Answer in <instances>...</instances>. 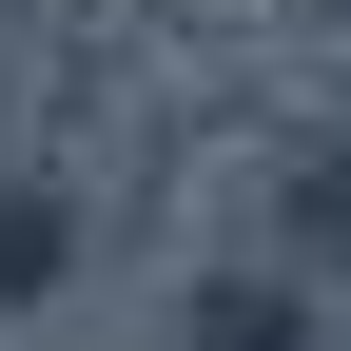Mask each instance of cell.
I'll return each mask as SVG.
<instances>
[{
	"instance_id": "cell-1",
	"label": "cell",
	"mask_w": 351,
	"mask_h": 351,
	"mask_svg": "<svg viewBox=\"0 0 351 351\" xmlns=\"http://www.w3.org/2000/svg\"><path fill=\"white\" fill-rule=\"evenodd\" d=\"M176 332H195V351H313L332 313H313V274H293V254H234V274L176 293Z\"/></svg>"
},
{
	"instance_id": "cell-2",
	"label": "cell",
	"mask_w": 351,
	"mask_h": 351,
	"mask_svg": "<svg viewBox=\"0 0 351 351\" xmlns=\"http://www.w3.org/2000/svg\"><path fill=\"white\" fill-rule=\"evenodd\" d=\"M254 254H293L313 293L351 274V117H332V137H293V156H274V234H254Z\"/></svg>"
},
{
	"instance_id": "cell-4",
	"label": "cell",
	"mask_w": 351,
	"mask_h": 351,
	"mask_svg": "<svg viewBox=\"0 0 351 351\" xmlns=\"http://www.w3.org/2000/svg\"><path fill=\"white\" fill-rule=\"evenodd\" d=\"M313 351H351V332H313Z\"/></svg>"
},
{
	"instance_id": "cell-3",
	"label": "cell",
	"mask_w": 351,
	"mask_h": 351,
	"mask_svg": "<svg viewBox=\"0 0 351 351\" xmlns=\"http://www.w3.org/2000/svg\"><path fill=\"white\" fill-rule=\"evenodd\" d=\"M59 274H78V176H0V313H39Z\"/></svg>"
}]
</instances>
